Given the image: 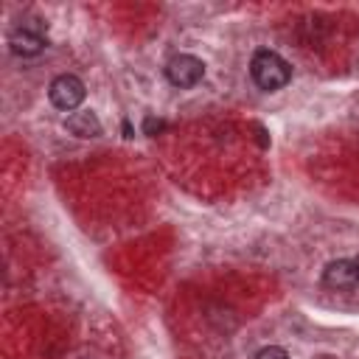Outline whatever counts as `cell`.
Wrapping results in <instances>:
<instances>
[{"mask_svg":"<svg viewBox=\"0 0 359 359\" xmlns=\"http://www.w3.org/2000/svg\"><path fill=\"white\" fill-rule=\"evenodd\" d=\"M250 76H252V81L261 90H269L272 93V90H280V87L289 84L292 67H289V62L280 53L264 48V50H255V56L250 62Z\"/></svg>","mask_w":359,"mask_h":359,"instance_id":"obj_1","label":"cell"},{"mask_svg":"<svg viewBox=\"0 0 359 359\" xmlns=\"http://www.w3.org/2000/svg\"><path fill=\"white\" fill-rule=\"evenodd\" d=\"M48 95H50V104L59 107V109H76L81 101H84V81L79 76H56L48 87Z\"/></svg>","mask_w":359,"mask_h":359,"instance_id":"obj_4","label":"cell"},{"mask_svg":"<svg viewBox=\"0 0 359 359\" xmlns=\"http://www.w3.org/2000/svg\"><path fill=\"white\" fill-rule=\"evenodd\" d=\"M202 76H205V65H202V59H196V56H191V53L171 56L168 65H165V79H168L174 87H180V90L199 84Z\"/></svg>","mask_w":359,"mask_h":359,"instance_id":"obj_3","label":"cell"},{"mask_svg":"<svg viewBox=\"0 0 359 359\" xmlns=\"http://www.w3.org/2000/svg\"><path fill=\"white\" fill-rule=\"evenodd\" d=\"M165 129V121H160V118H146L143 121V132L146 135H157V132H163Z\"/></svg>","mask_w":359,"mask_h":359,"instance_id":"obj_8","label":"cell"},{"mask_svg":"<svg viewBox=\"0 0 359 359\" xmlns=\"http://www.w3.org/2000/svg\"><path fill=\"white\" fill-rule=\"evenodd\" d=\"M323 283L331 289H353L359 283V272H356V261L348 258H337L323 269Z\"/></svg>","mask_w":359,"mask_h":359,"instance_id":"obj_5","label":"cell"},{"mask_svg":"<svg viewBox=\"0 0 359 359\" xmlns=\"http://www.w3.org/2000/svg\"><path fill=\"white\" fill-rule=\"evenodd\" d=\"M356 272H359V258H356Z\"/></svg>","mask_w":359,"mask_h":359,"instance_id":"obj_9","label":"cell"},{"mask_svg":"<svg viewBox=\"0 0 359 359\" xmlns=\"http://www.w3.org/2000/svg\"><path fill=\"white\" fill-rule=\"evenodd\" d=\"M255 359H289V353L280 348V345H266L255 353Z\"/></svg>","mask_w":359,"mask_h":359,"instance_id":"obj_7","label":"cell"},{"mask_svg":"<svg viewBox=\"0 0 359 359\" xmlns=\"http://www.w3.org/2000/svg\"><path fill=\"white\" fill-rule=\"evenodd\" d=\"M45 45H48L45 22H39V20H20L8 31V48L17 56H36L45 50Z\"/></svg>","mask_w":359,"mask_h":359,"instance_id":"obj_2","label":"cell"},{"mask_svg":"<svg viewBox=\"0 0 359 359\" xmlns=\"http://www.w3.org/2000/svg\"><path fill=\"white\" fill-rule=\"evenodd\" d=\"M65 126H67V132H73L76 137H98V135H101V121H98L95 112H90V109H81V112L67 115Z\"/></svg>","mask_w":359,"mask_h":359,"instance_id":"obj_6","label":"cell"}]
</instances>
